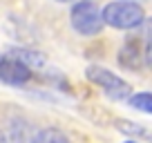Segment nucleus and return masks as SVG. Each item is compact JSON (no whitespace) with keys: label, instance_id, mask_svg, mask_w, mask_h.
Returning a JSON list of instances; mask_svg holds the SVG:
<instances>
[{"label":"nucleus","instance_id":"1","mask_svg":"<svg viewBox=\"0 0 152 143\" xmlns=\"http://www.w3.org/2000/svg\"><path fill=\"white\" fill-rule=\"evenodd\" d=\"M101 16H103V23L114 29H134V27H141L143 20H145L143 7L139 2H132V0L110 2L101 11Z\"/></svg>","mask_w":152,"mask_h":143},{"label":"nucleus","instance_id":"12","mask_svg":"<svg viewBox=\"0 0 152 143\" xmlns=\"http://www.w3.org/2000/svg\"><path fill=\"white\" fill-rule=\"evenodd\" d=\"M125 143H137V141H125Z\"/></svg>","mask_w":152,"mask_h":143},{"label":"nucleus","instance_id":"2","mask_svg":"<svg viewBox=\"0 0 152 143\" xmlns=\"http://www.w3.org/2000/svg\"><path fill=\"white\" fill-rule=\"evenodd\" d=\"M87 78H90L94 85H99L101 90L105 92V94L110 96V98L114 101H123V98H130V94H132V87H130V83H125L121 76H116L114 72L105 69V67H87Z\"/></svg>","mask_w":152,"mask_h":143},{"label":"nucleus","instance_id":"6","mask_svg":"<svg viewBox=\"0 0 152 143\" xmlns=\"http://www.w3.org/2000/svg\"><path fill=\"white\" fill-rule=\"evenodd\" d=\"M9 54L14 58H18L23 65H27L29 69H31V67L45 65V58H43V54H40V52H31V49H11Z\"/></svg>","mask_w":152,"mask_h":143},{"label":"nucleus","instance_id":"8","mask_svg":"<svg viewBox=\"0 0 152 143\" xmlns=\"http://www.w3.org/2000/svg\"><path fill=\"white\" fill-rule=\"evenodd\" d=\"M130 107L139 112H145V114H152V92H139V94L130 96Z\"/></svg>","mask_w":152,"mask_h":143},{"label":"nucleus","instance_id":"5","mask_svg":"<svg viewBox=\"0 0 152 143\" xmlns=\"http://www.w3.org/2000/svg\"><path fill=\"white\" fill-rule=\"evenodd\" d=\"M119 63L123 67H130V69H139L143 63V54H141V45L139 40H128L125 47L121 49L119 54Z\"/></svg>","mask_w":152,"mask_h":143},{"label":"nucleus","instance_id":"11","mask_svg":"<svg viewBox=\"0 0 152 143\" xmlns=\"http://www.w3.org/2000/svg\"><path fill=\"white\" fill-rule=\"evenodd\" d=\"M56 2H72V0H56Z\"/></svg>","mask_w":152,"mask_h":143},{"label":"nucleus","instance_id":"9","mask_svg":"<svg viewBox=\"0 0 152 143\" xmlns=\"http://www.w3.org/2000/svg\"><path fill=\"white\" fill-rule=\"evenodd\" d=\"M143 63H145V65L152 69V43H148L145 52H143Z\"/></svg>","mask_w":152,"mask_h":143},{"label":"nucleus","instance_id":"7","mask_svg":"<svg viewBox=\"0 0 152 143\" xmlns=\"http://www.w3.org/2000/svg\"><path fill=\"white\" fill-rule=\"evenodd\" d=\"M31 143H72V141L67 139V134L61 132V130L47 128V130H40V132L34 136Z\"/></svg>","mask_w":152,"mask_h":143},{"label":"nucleus","instance_id":"4","mask_svg":"<svg viewBox=\"0 0 152 143\" xmlns=\"http://www.w3.org/2000/svg\"><path fill=\"white\" fill-rule=\"evenodd\" d=\"M29 78H31V69L23 65L18 58H14L11 54L0 56V81L9 83V85H20Z\"/></svg>","mask_w":152,"mask_h":143},{"label":"nucleus","instance_id":"10","mask_svg":"<svg viewBox=\"0 0 152 143\" xmlns=\"http://www.w3.org/2000/svg\"><path fill=\"white\" fill-rule=\"evenodd\" d=\"M0 143H9V139H7L5 134H2V132H0Z\"/></svg>","mask_w":152,"mask_h":143},{"label":"nucleus","instance_id":"3","mask_svg":"<svg viewBox=\"0 0 152 143\" xmlns=\"http://www.w3.org/2000/svg\"><path fill=\"white\" fill-rule=\"evenodd\" d=\"M69 18H72V27L81 34V36H96L105 25L99 7H96L94 2H90V0L74 5Z\"/></svg>","mask_w":152,"mask_h":143}]
</instances>
